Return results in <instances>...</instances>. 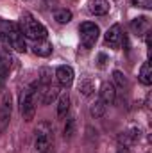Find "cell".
Segmentation results:
<instances>
[{
    "label": "cell",
    "mask_w": 152,
    "mask_h": 153,
    "mask_svg": "<svg viewBox=\"0 0 152 153\" xmlns=\"http://www.w3.org/2000/svg\"><path fill=\"white\" fill-rule=\"evenodd\" d=\"M116 153H131V152H129V150H127L125 146H120V148H118V152H116Z\"/></svg>",
    "instance_id": "obj_23"
},
{
    "label": "cell",
    "mask_w": 152,
    "mask_h": 153,
    "mask_svg": "<svg viewBox=\"0 0 152 153\" xmlns=\"http://www.w3.org/2000/svg\"><path fill=\"white\" fill-rule=\"evenodd\" d=\"M11 96L9 94H4L2 98V103H0V132H4L9 125V119H11Z\"/></svg>",
    "instance_id": "obj_6"
},
{
    "label": "cell",
    "mask_w": 152,
    "mask_h": 153,
    "mask_svg": "<svg viewBox=\"0 0 152 153\" xmlns=\"http://www.w3.org/2000/svg\"><path fill=\"white\" fill-rule=\"evenodd\" d=\"M114 98H116V89H114L113 84H109V82L102 84V87H100V100H102L104 103L111 105L114 102Z\"/></svg>",
    "instance_id": "obj_11"
},
{
    "label": "cell",
    "mask_w": 152,
    "mask_h": 153,
    "mask_svg": "<svg viewBox=\"0 0 152 153\" xmlns=\"http://www.w3.org/2000/svg\"><path fill=\"white\" fill-rule=\"evenodd\" d=\"M140 82L143 84V85H150L152 84V64L147 61V62H143V66H141V70H140Z\"/></svg>",
    "instance_id": "obj_14"
},
{
    "label": "cell",
    "mask_w": 152,
    "mask_h": 153,
    "mask_svg": "<svg viewBox=\"0 0 152 153\" xmlns=\"http://www.w3.org/2000/svg\"><path fill=\"white\" fill-rule=\"evenodd\" d=\"M52 125L48 121H41L36 128V137H34V148L38 153L47 152L52 144Z\"/></svg>",
    "instance_id": "obj_3"
},
{
    "label": "cell",
    "mask_w": 152,
    "mask_h": 153,
    "mask_svg": "<svg viewBox=\"0 0 152 153\" xmlns=\"http://www.w3.org/2000/svg\"><path fill=\"white\" fill-rule=\"evenodd\" d=\"M104 111H106V105H104L102 100H97V102L91 105V114L95 116V117H100V116L104 114Z\"/></svg>",
    "instance_id": "obj_17"
},
{
    "label": "cell",
    "mask_w": 152,
    "mask_h": 153,
    "mask_svg": "<svg viewBox=\"0 0 152 153\" xmlns=\"http://www.w3.org/2000/svg\"><path fill=\"white\" fill-rule=\"evenodd\" d=\"M81 91H82L84 94H90V93H91V84H88V82H84V84L81 85Z\"/></svg>",
    "instance_id": "obj_22"
},
{
    "label": "cell",
    "mask_w": 152,
    "mask_h": 153,
    "mask_svg": "<svg viewBox=\"0 0 152 153\" xmlns=\"http://www.w3.org/2000/svg\"><path fill=\"white\" fill-rule=\"evenodd\" d=\"M56 76H57V82L65 87H68L72 82H74V70L70 66H59L56 70Z\"/></svg>",
    "instance_id": "obj_8"
},
{
    "label": "cell",
    "mask_w": 152,
    "mask_h": 153,
    "mask_svg": "<svg viewBox=\"0 0 152 153\" xmlns=\"http://www.w3.org/2000/svg\"><path fill=\"white\" fill-rule=\"evenodd\" d=\"M68 111H70V96L68 93H65L59 96V102H57V117H65Z\"/></svg>",
    "instance_id": "obj_13"
},
{
    "label": "cell",
    "mask_w": 152,
    "mask_h": 153,
    "mask_svg": "<svg viewBox=\"0 0 152 153\" xmlns=\"http://www.w3.org/2000/svg\"><path fill=\"white\" fill-rule=\"evenodd\" d=\"M38 93L39 96V102L43 103V105H48V103H52L57 96H59V89H57V85H54L52 82L50 84H45V85H38Z\"/></svg>",
    "instance_id": "obj_5"
},
{
    "label": "cell",
    "mask_w": 152,
    "mask_h": 153,
    "mask_svg": "<svg viewBox=\"0 0 152 153\" xmlns=\"http://www.w3.org/2000/svg\"><path fill=\"white\" fill-rule=\"evenodd\" d=\"M20 32L23 34V38H29L32 41H39V39H47V29L43 23H39L38 20H34L31 14H23L20 18V25H18Z\"/></svg>",
    "instance_id": "obj_1"
},
{
    "label": "cell",
    "mask_w": 152,
    "mask_h": 153,
    "mask_svg": "<svg viewBox=\"0 0 152 153\" xmlns=\"http://www.w3.org/2000/svg\"><path fill=\"white\" fill-rule=\"evenodd\" d=\"M54 20H56L57 23H70V22H72V11H68V9H59V11L54 13Z\"/></svg>",
    "instance_id": "obj_16"
},
{
    "label": "cell",
    "mask_w": 152,
    "mask_h": 153,
    "mask_svg": "<svg viewBox=\"0 0 152 153\" xmlns=\"http://www.w3.org/2000/svg\"><path fill=\"white\" fill-rule=\"evenodd\" d=\"M106 43L111 48H120V45H122V29H120V25H113L111 29H108Z\"/></svg>",
    "instance_id": "obj_7"
},
{
    "label": "cell",
    "mask_w": 152,
    "mask_h": 153,
    "mask_svg": "<svg viewBox=\"0 0 152 153\" xmlns=\"http://www.w3.org/2000/svg\"><path fill=\"white\" fill-rule=\"evenodd\" d=\"M131 4L134 7H143V9H150L152 7V0H131Z\"/></svg>",
    "instance_id": "obj_19"
},
{
    "label": "cell",
    "mask_w": 152,
    "mask_h": 153,
    "mask_svg": "<svg viewBox=\"0 0 152 153\" xmlns=\"http://www.w3.org/2000/svg\"><path fill=\"white\" fill-rule=\"evenodd\" d=\"M74 126H75V119L70 117L68 123H66V126H65V137H72V134H74Z\"/></svg>",
    "instance_id": "obj_21"
},
{
    "label": "cell",
    "mask_w": 152,
    "mask_h": 153,
    "mask_svg": "<svg viewBox=\"0 0 152 153\" xmlns=\"http://www.w3.org/2000/svg\"><path fill=\"white\" fill-rule=\"evenodd\" d=\"M131 27H132V30H134L136 34H143V32H147V29H149V20H147L145 16L134 18V20L131 22Z\"/></svg>",
    "instance_id": "obj_15"
},
{
    "label": "cell",
    "mask_w": 152,
    "mask_h": 153,
    "mask_svg": "<svg viewBox=\"0 0 152 153\" xmlns=\"http://www.w3.org/2000/svg\"><path fill=\"white\" fill-rule=\"evenodd\" d=\"M113 78H114V82H116L120 87H123V85L127 84V80H125V75H123L122 71H113Z\"/></svg>",
    "instance_id": "obj_20"
},
{
    "label": "cell",
    "mask_w": 152,
    "mask_h": 153,
    "mask_svg": "<svg viewBox=\"0 0 152 153\" xmlns=\"http://www.w3.org/2000/svg\"><path fill=\"white\" fill-rule=\"evenodd\" d=\"M39 85H45V84H50L52 82V73H50V70H47V68H43L41 71H39Z\"/></svg>",
    "instance_id": "obj_18"
},
{
    "label": "cell",
    "mask_w": 152,
    "mask_h": 153,
    "mask_svg": "<svg viewBox=\"0 0 152 153\" xmlns=\"http://www.w3.org/2000/svg\"><path fill=\"white\" fill-rule=\"evenodd\" d=\"M79 32H81V43H82L84 48H91V46L97 43L99 34H100L99 27H97L95 23H91V22H84V23H81Z\"/></svg>",
    "instance_id": "obj_4"
},
{
    "label": "cell",
    "mask_w": 152,
    "mask_h": 153,
    "mask_svg": "<svg viewBox=\"0 0 152 153\" xmlns=\"http://www.w3.org/2000/svg\"><path fill=\"white\" fill-rule=\"evenodd\" d=\"M32 52L39 55V57H48L52 53V43L48 39H39V41H34L32 45Z\"/></svg>",
    "instance_id": "obj_10"
},
{
    "label": "cell",
    "mask_w": 152,
    "mask_h": 153,
    "mask_svg": "<svg viewBox=\"0 0 152 153\" xmlns=\"http://www.w3.org/2000/svg\"><path fill=\"white\" fill-rule=\"evenodd\" d=\"M90 13L95 16H104L109 13V2L108 0H90Z\"/></svg>",
    "instance_id": "obj_9"
},
{
    "label": "cell",
    "mask_w": 152,
    "mask_h": 153,
    "mask_svg": "<svg viewBox=\"0 0 152 153\" xmlns=\"http://www.w3.org/2000/svg\"><path fill=\"white\" fill-rule=\"evenodd\" d=\"M9 70H11L9 57L5 53H0V87H4V84L9 76Z\"/></svg>",
    "instance_id": "obj_12"
},
{
    "label": "cell",
    "mask_w": 152,
    "mask_h": 153,
    "mask_svg": "<svg viewBox=\"0 0 152 153\" xmlns=\"http://www.w3.org/2000/svg\"><path fill=\"white\" fill-rule=\"evenodd\" d=\"M20 112L25 121H32L36 112V84L27 85L20 94Z\"/></svg>",
    "instance_id": "obj_2"
}]
</instances>
